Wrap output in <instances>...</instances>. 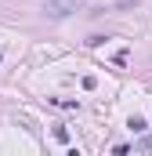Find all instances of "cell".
Returning <instances> with one entry per match:
<instances>
[{
	"label": "cell",
	"mask_w": 152,
	"mask_h": 156,
	"mask_svg": "<svg viewBox=\"0 0 152 156\" xmlns=\"http://www.w3.org/2000/svg\"><path fill=\"white\" fill-rule=\"evenodd\" d=\"M69 7H76V0H51L43 11H47L51 18H62V15H69Z\"/></svg>",
	"instance_id": "cell-1"
},
{
	"label": "cell",
	"mask_w": 152,
	"mask_h": 156,
	"mask_svg": "<svg viewBox=\"0 0 152 156\" xmlns=\"http://www.w3.org/2000/svg\"><path fill=\"white\" fill-rule=\"evenodd\" d=\"M127 127H130L134 134H141V131H149V123H145V116H130V120H127Z\"/></svg>",
	"instance_id": "cell-2"
},
{
	"label": "cell",
	"mask_w": 152,
	"mask_h": 156,
	"mask_svg": "<svg viewBox=\"0 0 152 156\" xmlns=\"http://www.w3.org/2000/svg\"><path fill=\"white\" fill-rule=\"evenodd\" d=\"M51 105H58V109H80V102H73V98H51Z\"/></svg>",
	"instance_id": "cell-3"
},
{
	"label": "cell",
	"mask_w": 152,
	"mask_h": 156,
	"mask_svg": "<svg viewBox=\"0 0 152 156\" xmlns=\"http://www.w3.org/2000/svg\"><path fill=\"white\" fill-rule=\"evenodd\" d=\"M65 156H83V153H80V149H69V153H65Z\"/></svg>",
	"instance_id": "cell-4"
}]
</instances>
